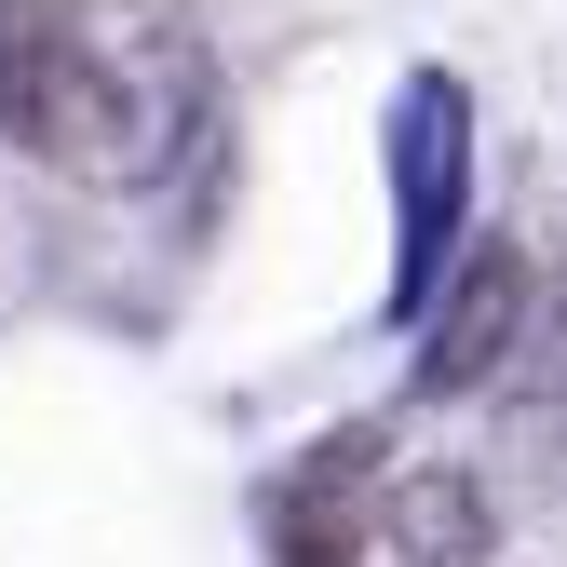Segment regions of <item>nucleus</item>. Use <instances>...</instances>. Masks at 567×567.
<instances>
[{"mask_svg": "<svg viewBox=\"0 0 567 567\" xmlns=\"http://www.w3.org/2000/svg\"><path fill=\"white\" fill-rule=\"evenodd\" d=\"M217 135V41L203 0H54V82L28 163L82 189H163Z\"/></svg>", "mask_w": 567, "mask_h": 567, "instance_id": "nucleus-1", "label": "nucleus"}, {"mask_svg": "<svg viewBox=\"0 0 567 567\" xmlns=\"http://www.w3.org/2000/svg\"><path fill=\"white\" fill-rule=\"evenodd\" d=\"M460 217H473V95L460 68H419L392 95V311L433 298V270L460 257Z\"/></svg>", "mask_w": 567, "mask_h": 567, "instance_id": "nucleus-2", "label": "nucleus"}, {"mask_svg": "<svg viewBox=\"0 0 567 567\" xmlns=\"http://www.w3.org/2000/svg\"><path fill=\"white\" fill-rule=\"evenodd\" d=\"M405 324H419L405 392H433V405H446V392H486V379L514 365V324H527V244H460Z\"/></svg>", "mask_w": 567, "mask_h": 567, "instance_id": "nucleus-3", "label": "nucleus"}, {"mask_svg": "<svg viewBox=\"0 0 567 567\" xmlns=\"http://www.w3.org/2000/svg\"><path fill=\"white\" fill-rule=\"evenodd\" d=\"M379 527V419H351V433L298 446L270 486V567H351Z\"/></svg>", "mask_w": 567, "mask_h": 567, "instance_id": "nucleus-4", "label": "nucleus"}, {"mask_svg": "<svg viewBox=\"0 0 567 567\" xmlns=\"http://www.w3.org/2000/svg\"><path fill=\"white\" fill-rule=\"evenodd\" d=\"M379 540H392V567H486L501 554V501L460 460H419L379 486Z\"/></svg>", "mask_w": 567, "mask_h": 567, "instance_id": "nucleus-5", "label": "nucleus"}, {"mask_svg": "<svg viewBox=\"0 0 567 567\" xmlns=\"http://www.w3.org/2000/svg\"><path fill=\"white\" fill-rule=\"evenodd\" d=\"M41 82H54V0H0V135H41Z\"/></svg>", "mask_w": 567, "mask_h": 567, "instance_id": "nucleus-6", "label": "nucleus"}, {"mask_svg": "<svg viewBox=\"0 0 567 567\" xmlns=\"http://www.w3.org/2000/svg\"><path fill=\"white\" fill-rule=\"evenodd\" d=\"M514 351H527V392L567 405V244H554V270H527V324H514Z\"/></svg>", "mask_w": 567, "mask_h": 567, "instance_id": "nucleus-7", "label": "nucleus"}]
</instances>
